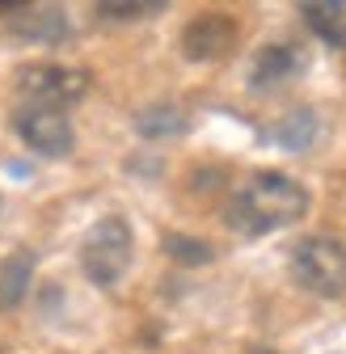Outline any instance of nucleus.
<instances>
[{
  "mask_svg": "<svg viewBox=\"0 0 346 354\" xmlns=\"http://www.w3.org/2000/svg\"><path fill=\"white\" fill-rule=\"evenodd\" d=\"M136 131H140L144 140H173V136H182V131H186V114H182L178 106L161 102V106H148V110H140V118H136Z\"/></svg>",
  "mask_w": 346,
  "mask_h": 354,
  "instance_id": "f8f14e48",
  "label": "nucleus"
},
{
  "mask_svg": "<svg viewBox=\"0 0 346 354\" xmlns=\"http://www.w3.org/2000/svg\"><path fill=\"white\" fill-rule=\"evenodd\" d=\"M131 253H136L131 224H127L122 215H106L80 241V270L98 287H114L127 270H131Z\"/></svg>",
  "mask_w": 346,
  "mask_h": 354,
  "instance_id": "f03ea898",
  "label": "nucleus"
},
{
  "mask_svg": "<svg viewBox=\"0 0 346 354\" xmlns=\"http://www.w3.org/2000/svg\"><path fill=\"white\" fill-rule=\"evenodd\" d=\"M0 13H9V30L26 42L55 47L68 38V13L60 5H0Z\"/></svg>",
  "mask_w": 346,
  "mask_h": 354,
  "instance_id": "0eeeda50",
  "label": "nucleus"
},
{
  "mask_svg": "<svg viewBox=\"0 0 346 354\" xmlns=\"http://www.w3.org/2000/svg\"><path fill=\"white\" fill-rule=\"evenodd\" d=\"M304 51L295 47V42H271L253 55V68H249V84L257 93H271L279 84H291L300 72H304Z\"/></svg>",
  "mask_w": 346,
  "mask_h": 354,
  "instance_id": "6e6552de",
  "label": "nucleus"
},
{
  "mask_svg": "<svg viewBox=\"0 0 346 354\" xmlns=\"http://www.w3.org/2000/svg\"><path fill=\"white\" fill-rule=\"evenodd\" d=\"M300 17L309 21V30L321 42L346 47V5H338V0H309V5H300Z\"/></svg>",
  "mask_w": 346,
  "mask_h": 354,
  "instance_id": "9d476101",
  "label": "nucleus"
},
{
  "mask_svg": "<svg viewBox=\"0 0 346 354\" xmlns=\"http://www.w3.org/2000/svg\"><path fill=\"white\" fill-rule=\"evenodd\" d=\"M161 9H165L161 0H106V5H98V13L106 21H144Z\"/></svg>",
  "mask_w": 346,
  "mask_h": 354,
  "instance_id": "ddd939ff",
  "label": "nucleus"
},
{
  "mask_svg": "<svg viewBox=\"0 0 346 354\" xmlns=\"http://www.w3.org/2000/svg\"><path fill=\"white\" fill-rule=\"evenodd\" d=\"M17 88H21L26 106L68 110L89 93V72L68 68V64H26L17 72Z\"/></svg>",
  "mask_w": 346,
  "mask_h": 354,
  "instance_id": "20e7f679",
  "label": "nucleus"
},
{
  "mask_svg": "<svg viewBox=\"0 0 346 354\" xmlns=\"http://www.w3.org/2000/svg\"><path fill=\"white\" fill-rule=\"evenodd\" d=\"M237 38H241V30H237V21L228 13H199L182 30V55L194 59V64L224 59V55H233Z\"/></svg>",
  "mask_w": 346,
  "mask_h": 354,
  "instance_id": "423d86ee",
  "label": "nucleus"
},
{
  "mask_svg": "<svg viewBox=\"0 0 346 354\" xmlns=\"http://www.w3.org/2000/svg\"><path fill=\"white\" fill-rule=\"evenodd\" d=\"M271 136L287 148V152H309L313 144H317V136H321V118H317V110H291Z\"/></svg>",
  "mask_w": 346,
  "mask_h": 354,
  "instance_id": "9b49d317",
  "label": "nucleus"
},
{
  "mask_svg": "<svg viewBox=\"0 0 346 354\" xmlns=\"http://www.w3.org/2000/svg\"><path fill=\"white\" fill-rule=\"evenodd\" d=\"M309 211V190L287 173H253L249 182L228 198V228L241 232V236H266V232H279L295 219H304Z\"/></svg>",
  "mask_w": 346,
  "mask_h": 354,
  "instance_id": "f257e3e1",
  "label": "nucleus"
},
{
  "mask_svg": "<svg viewBox=\"0 0 346 354\" xmlns=\"http://www.w3.org/2000/svg\"><path fill=\"white\" fill-rule=\"evenodd\" d=\"M165 249L186 261V266H207L211 261V245L207 241H190V236H165Z\"/></svg>",
  "mask_w": 346,
  "mask_h": 354,
  "instance_id": "4468645a",
  "label": "nucleus"
},
{
  "mask_svg": "<svg viewBox=\"0 0 346 354\" xmlns=\"http://www.w3.org/2000/svg\"><path fill=\"white\" fill-rule=\"evenodd\" d=\"M13 131L21 136V144L38 156H68L76 144V131L68 122L64 110H47V106H17L13 110Z\"/></svg>",
  "mask_w": 346,
  "mask_h": 354,
  "instance_id": "39448f33",
  "label": "nucleus"
},
{
  "mask_svg": "<svg viewBox=\"0 0 346 354\" xmlns=\"http://www.w3.org/2000/svg\"><path fill=\"white\" fill-rule=\"evenodd\" d=\"M30 283H34V253L30 249H13L0 257V308L5 313L30 295Z\"/></svg>",
  "mask_w": 346,
  "mask_h": 354,
  "instance_id": "1a4fd4ad",
  "label": "nucleus"
},
{
  "mask_svg": "<svg viewBox=\"0 0 346 354\" xmlns=\"http://www.w3.org/2000/svg\"><path fill=\"white\" fill-rule=\"evenodd\" d=\"M291 274L295 283L321 295V299H338L346 295V245L338 236H304V241H295L291 249Z\"/></svg>",
  "mask_w": 346,
  "mask_h": 354,
  "instance_id": "7ed1b4c3",
  "label": "nucleus"
}]
</instances>
